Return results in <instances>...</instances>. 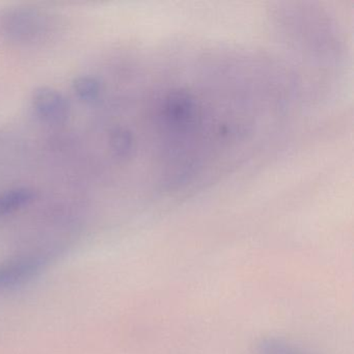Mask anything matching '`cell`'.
Wrapping results in <instances>:
<instances>
[{"mask_svg": "<svg viewBox=\"0 0 354 354\" xmlns=\"http://www.w3.org/2000/svg\"><path fill=\"white\" fill-rule=\"evenodd\" d=\"M109 148L115 158L122 160L129 158L136 149L133 134L126 128H115L109 134Z\"/></svg>", "mask_w": 354, "mask_h": 354, "instance_id": "6", "label": "cell"}, {"mask_svg": "<svg viewBox=\"0 0 354 354\" xmlns=\"http://www.w3.org/2000/svg\"><path fill=\"white\" fill-rule=\"evenodd\" d=\"M257 354H308L297 346L279 337L262 339L257 347Z\"/></svg>", "mask_w": 354, "mask_h": 354, "instance_id": "7", "label": "cell"}, {"mask_svg": "<svg viewBox=\"0 0 354 354\" xmlns=\"http://www.w3.org/2000/svg\"><path fill=\"white\" fill-rule=\"evenodd\" d=\"M72 88L75 96L86 104L98 102L104 92L102 82L92 75H80L74 78Z\"/></svg>", "mask_w": 354, "mask_h": 354, "instance_id": "5", "label": "cell"}, {"mask_svg": "<svg viewBox=\"0 0 354 354\" xmlns=\"http://www.w3.org/2000/svg\"><path fill=\"white\" fill-rule=\"evenodd\" d=\"M61 254V248H42L0 262V292L20 287L44 272Z\"/></svg>", "mask_w": 354, "mask_h": 354, "instance_id": "2", "label": "cell"}, {"mask_svg": "<svg viewBox=\"0 0 354 354\" xmlns=\"http://www.w3.org/2000/svg\"><path fill=\"white\" fill-rule=\"evenodd\" d=\"M32 106L43 122L51 125L65 123L71 111L65 95L50 86H41L34 91Z\"/></svg>", "mask_w": 354, "mask_h": 354, "instance_id": "3", "label": "cell"}, {"mask_svg": "<svg viewBox=\"0 0 354 354\" xmlns=\"http://www.w3.org/2000/svg\"><path fill=\"white\" fill-rule=\"evenodd\" d=\"M36 198L32 188L15 187L0 192V218L28 206Z\"/></svg>", "mask_w": 354, "mask_h": 354, "instance_id": "4", "label": "cell"}, {"mask_svg": "<svg viewBox=\"0 0 354 354\" xmlns=\"http://www.w3.org/2000/svg\"><path fill=\"white\" fill-rule=\"evenodd\" d=\"M57 17L36 7H16L0 14V35L14 44L32 46L50 40L59 30Z\"/></svg>", "mask_w": 354, "mask_h": 354, "instance_id": "1", "label": "cell"}]
</instances>
